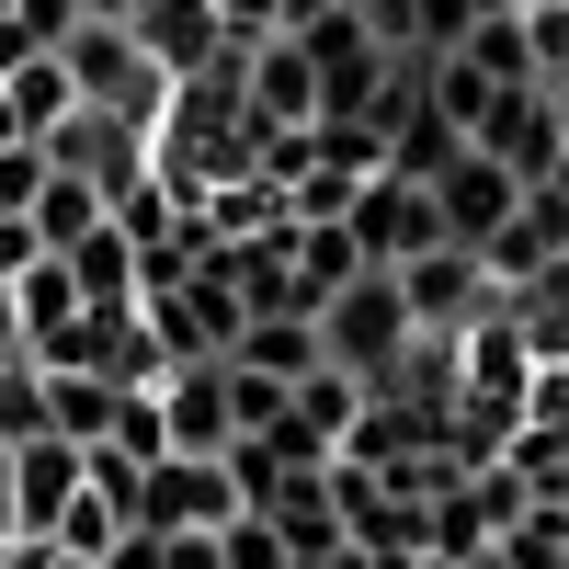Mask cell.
<instances>
[{"label":"cell","instance_id":"cell-1","mask_svg":"<svg viewBox=\"0 0 569 569\" xmlns=\"http://www.w3.org/2000/svg\"><path fill=\"white\" fill-rule=\"evenodd\" d=\"M410 342H421V330H410V308H399V273H353L342 297L319 308V365H342L353 388H376Z\"/></svg>","mask_w":569,"mask_h":569},{"label":"cell","instance_id":"cell-2","mask_svg":"<svg viewBox=\"0 0 569 569\" xmlns=\"http://www.w3.org/2000/svg\"><path fill=\"white\" fill-rule=\"evenodd\" d=\"M58 69H69V91H80L91 114H126V126H160V103H171V80L137 58L126 23H80V34L58 46Z\"/></svg>","mask_w":569,"mask_h":569},{"label":"cell","instance_id":"cell-3","mask_svg":"<svg viewBox=\"0 0 569 569\" xmlns=\"http://www.w3.org/2000/svg\"><path fill=\"white\" fill-rule=\"evenodd\" d=\"M137 525H149V536H228V525H240L228 456H160L149 479H137Z\"/></svg>","mask_w":569,"mask_h":569},{"label":"cell","instance_id":"cell-4","mask_svg":"<svg viewBox=\"0 0 569 569\" xmlns=\"http://www.w3.org/2000/svg\"><path fill=\"white\" fill-rule=\"evenodd\" d=\"M353 251H365V273H399V262H421V251H445V228H433V194L421 182H399V171H365V194H353Z\"/></svg>","mask_w":569,"mask_h":569},{"label":"cell","instance_id":"cell-5","mask_svg":"<svg viewBox=\"0 0 569 569\" xmlns=\"http://www.w3.org/2000/svg\"><path fill=\"white\" fill-rule=\"evenodd\" d=\"M399 308H410L421 342H467V330L501 308V284L467 262V251H421V262H399Z\"/></svg>","mask_w":569,"mask_h":569},{"label":"cell","instance_id":"cell-6","mask_svg":"<svg viewBox=\"0 0 569 569\" xmlns=\"http://www.w3.org/2000/svg\"><path fill=\"white\" fill-rule=\"evenodd\" d=\"M126 34H137V58H149L171 91H182V80H206V69L228 58L217 0H126Z\"/></svg>","mask_w":569,"mask_h":569},{"label":"cell","instance_id":"cell-7","mask_svg":"<svg viewBox=\"0 0 569 569\" xmlns=\"http://www.w3.org/2000/svg\"><path fill=\"white\" fill-rule=\"evenodd\" d=\"M421 194H433V228H445V251H479L490 228H501L512 206H525V182H512L501 160H479V149H456L433 182H421Z\"/></svg>","mask_w":569,"mask_h":569},{"label":"cell","instance_id":"cell-8","mask_svg":"<svg viewBox=\"0 0 569 569\" xmlns=\"http://www.w3.org/2000/svg\"><path fill=\"white\" fill-rule=\"evenodd\" d=\"M558 251H569V206H558V194H525V206H512V217H501V228H490V240L467 251V262H479L501 297H525V284H536Z\"/></svg>","mask_w":569,"mask_h":569},{"label":"cell","instance_id":"cell-9","mask_svg":"<svg viewBox=\"0 0 569 569\" xmlns=\"http://www.w3.org/2000/svg\"><path fill=\"white\" fill-rule=\"evenodd\" d=\"M0 490H12V536H58V512L80 501V445H58V433H46V445H12V456H0Z\"/></svg>","mask_w":569,"mask_h":569},{"label":"cell","instance_id":"cell-10","mask_svg":"<svg viewBox=\"0 0 569 569\" xmlns=\"http://www.w3.org/2000/svg\"><path fill=\"white\" fill-rule=\"evenodd\" d=\"M160 433H171V456H228V365L160 376Z\"/></svg>","mask_w":569,"mask_h":569},{"label":"cell","instance_id":"cell-11","mask_svg":"<svg viewBox=\"0 0 569 569\" xmlns=\"http://www.w3.org/2000/svg\"><path fill=\"white\" fill-rule=\"evenodd\" d=\"M46 262L80 284V308H137V240H126L114 217H91L80 240H69V251H46Z\"/></svg>","mask_w":569,"mask_h":569},{"label":"cell","instance_id":"cell-12","mask_svg":"<svg viewBox=\"0 0 569 569\" xmlns=\"http://www.w3.org/2000/svg\"><path fill=\"white\" fill-rule=\"evenodd\" d=\"M69 114H80V91H69V69H58V58L0 69V126H12V137H58Z\"/></svg>","mask_w":569,"mask_h":569},{"label":"cell","instance_id":"cell-13","mask_svg":"<svg viewBox=\"0 0 569 569\" xmlns=\"http://www.w3.org/2000/svg\"><path fill=\"white\" fill-rule=\"evenodd\" d=\"M228 365L273 376V388H297V376H319V319H251L240 342H228Z\"/></svg>","mask_w":569,"mask_h":569},{"label":"cell","instance_id":"cell-14","mask_svg":"<svg viewBox=\"0 0 569 569\" xmlns=\"http://www.w3.org/2000/svg\"><path fill=\"white\" fill-rule=\"evenodd\" d=\"M353 410H365V388L342 365H319V376H297V388H284V421H297V433H319L330 456H342V433H353Z\"/></svg>","mask_w":569,"mask_h":569},{"label":"cell","instance_id":"cell-15","mask_svg":"<svg viewBox=\"0 0 569 569\" xmlns=\"http://www.w3.org/2000/svg\"><path fill=\"white\" fill-rule=\"evenodd\" d=\"M456 58L479 69L490 91H525V80H536V46H525V12H479V23H467V46H456Z\"/></svg>","mask_w":569,"mask_h":569},{"label":"cell","instance_id":"cell-16","mask_svg":"<svg viewBox=\"0 0 569 569\" xmlns=\"http://www.w3.org/2000/svg\"><path fill=\"white\" fill-rule=\"evenodd\" d=\"M114 399L126 388H103V376H46V433H58V445H103L114 433Z\"/></svg>","mask_w":569,"mask_h":569},{"label":"cell","instance_id":"cell-17","mask_svg":"<svg viewBox=\"0 0 569 569\" xmlns=\"http://www.w3.org/2000/svg\"><path fill=\"white\" fill-rule=\"evenodd\" d=\"M365 273V251H353V228H297V297H308V319L342 297V284Z\"/></svg>","mask_w":569,"mask_h":569},{"label":"cell","instance_id":"cell-18","mask_svg":"<svg viewBox=\"0 0 569 569\" xmlns=\"http://www.w3.org/2000/svg\"><path fill=\"white\" fill-rule=\"evenodd\" d=\"M91 217H103V194H91L80 171H46V194H34V217H23V228H34L46 251H69V240H80Z\"/></svg>","mask_w":569,"mask_h":569},{"label":"cell","instance_id":"cell-19","mask_svg":"<svg viewBox=\"0 0 569 569\" xmlns=\"http://www.w3.org/2000/svg\"><path fill=\"white\" fill-rule=\"evenodd\" d=\"M12 445H46V365L0 353V456Z\"/></svg>","mask_w":569,"mask_h":569},{"label":"cell","instance_id":"cell-20","mask_svg":"<svg viewBox=\"0 0 569 569\" xmlns=\"http://www.w3.org/2000/svg\"><path fill=\"white\" fill-rule=\"evenodd\" d=\"M103 445H114V456H137V467H160V456H171V433H160V388H126Z\"/></svg>","mask_w":569,"mask_h":569},{"label":"cell","instance_id":"cell-21","mask_svg":"<svg viewBox=\"0 0 569 569\" xmlns=\"http://www.w3.org/2000/svg\"><path fill=\"white\" fill-rule=\"evenodd\" d=\"M114 536H126V512H103V501H91V490H80V501L58 512V536H46V547H58V558H103Z\"/></svg>","mask_w":569,"mask_h":569},{"label":"cell","instance_id":"cell-22","mask_svg":"<svg viewBox=\"0 0 569 569\" xmlns=\"http://www.w3.org/2000/svg\"><path fill=\"white\" fill-rule=\"evenodd\" d=\"M217 569H297V558H284V536L262 525V512H240V525L217 536Z\"/></svg>","mask_w":569,"mask_h":569},{"label":"cell","instance_id":"cell-23","mask_svg":"<svg viewBox=\"0 0 569 569\" xmlns=\"http://www.w3.org/2000/svg\"><path fill=\"white\" fill-rule=\"evenodd\" d=\"M34 194H46V149L12 137V149H0V217H34Z\"/></svg>","mask_w":569,"mask_h":569},{"label":"cell","instance_id":"cell-24","mask_svg":"<svg viewBox=\"0 0 569 569\" xmlns=\"http://www.w3.org/2000/svg\"><path fill=\"white\" fill-rule=\"evenodd\" d=\"M342 12L365 23V46H388V58H410V0H342Z\"/></svg>","mask_w":569,"mask_h":569},{"label":"cell","instance_id":"cell-25","mask_svg":"<svg viewBox=\"0 0 569 569\" xmlns=\"http://www.w3.org/2000/svg\"><path fill=\"white\" fill-rule=\"evenodd\" d=\"M34 262H46V240H34L23 217H0V284H12V273H34Z\"/></svg>","mask_w":569,"mask_h":569},{"label":"cell","instance_id":"cell-26","mask_svg":"<svg viewBox=\"0 0 569 569\" xmlns=\"http://www.w3.org/2000/svg\"><path fill=\"white\" fill-rule=\"evenodd\" d=\"M91 569H160V536H149V525H126V536L91 558Z\"/></svg>","mask_w":569,"mask_h":569},{"label":"cell","instance_id":"cell-27","mask_svg":"<svg viewBox=\"0 0 569 569\" xmlns=\"http://www.w3.org/2000/svg\"><path fill=\"white\" fill-rule=\"evenodd\" d=\"M319 12H342V0H273V23H262V34H308Z\"/></svg>","mask_w":569,"mask_h":569},{"label":"cell","instance_id":"cell-28","mask_svg":"<svg viewBox=\"0 0 569 569\" xmlns=\"http://www.w3.org/2000/svg\"><path fill=\"white\" fill-rule=\"evenodd\" d=\"M547 137H558V160H569V80H547Z\"/></svg>","mask_w":569,"mask_h":569},{"label":"cell","instance_id":"cell-29","mask_svg":"<svg viewBox=\"0 0 569 569\" xmlns=\"http://www.w3.org/2000/svg\"><path fill=\"white\" fill-rule=\"evenodd\" d=\"M69 12H80V23H126V0H69Z\"/></svg>","mask_w":569,"mask_h":569},{"label":"cell","instance_id":"cell-30","mask_svg":"<svg viewBox=\"0 0 569 569\" xmlns=\"http://www.w3.org/2000/svg\"><path fill=\"white\" fill-rule=\"evenodd\" d=\"M12 547H23V536H12V490H0V558H12Z\"/></svg>","mask_w":569,"mask_h":569},{"label":"cell","instance_id":"cell-31","mask_svg":"<svg viewBox=\"0 0 569 569\" xmlns=\"http://www.w3.org/2000/svg\"><path fill=\"white\" fill-rule=\"evenodd\" d=\"M536 194H558V206H569V160H558V171H547V182H536Z\"/></svg>","mask_w":569,"mask_h":569},{"label":"cell","instance_id":"cell-32","mask_svg":"<svg viewBox=\"0 0 569 569\" xmlns=\"http://www.w3.org/2000/svg\"><path fill=\"white\" fill-rule=\"evenodd\" d=\"M456 569H512V558H501V547H479V558H456Z\"/></svg>","mask_w":569,"mask_h":569},{"label":"cell","instance_id":"cell-33","mask_svg":"<svg viewBox=\"0 0 569 569\" xmlns=\"http://www.w3.org/2000/svg\"><path fill=\"white\" fill-rule=\"evenodd\" d=\"M0 23H12V0H0Z\"/></svg>","mask_w":569,"mask_h":569},{"label":"cell","instance_id":"cell-34","mask_svg":"<svg viewBox=\"0 0 569 569\" xmlns=\"http://www.w3.org/2000/svg\"><path fill=\"white\" fill-rule=\"evenodd\" d=\"M558 262H569V251H558Z\"/></svg>","mask_w":569,"mask_h":569}]
</instances>
